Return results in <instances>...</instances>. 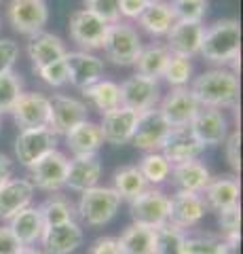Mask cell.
<instances>
[{"instance_id":"cell-22","label":"cell","mask_w":243,"mask_h":254,"mask_svg":"<svg viewBox=\"0 0 243 254\" xmlns=\"http://www.w3.org/2000/svg\"><path fill=\"white\" fill-rule=\"evenodd\" d=\"M34 187L28 178H11L0 187V220H9L32 203Z\"/></svg>"},{"instance_id":"cell-12","label":"cell","mask_w":243,"mask_h":254,"mask_svg":"<svg viewBox=\"0 0 243 254\" xmlns=\"http://www.w3.org/2000/svg\"><path fill=\"white\" fill-rule=\"evenodd\" d=\"M156 108L169 127H186L201 110V104L188 87H171V91L163 95Z\"/></svg>"},{"instance_id":"cell-19","label":"cell","mask_w":243,"mask_h":254,"mask_svg":"<svg viewBox=\"0 0 243 254\" xmlns=\"http://www.w3.org/2000/svg\"><path fill=\"white\" fill-rule=\"evenodd\" d=\"M203 150H205V146L193 136V131L188 129V125H186V127H171L159 153L165 157L171 165H178L184 161L199 159Z\"/></svg>"},{"instance_id":"cell-39","label":"cell","mask_w":243,"mask_h":254,"mask_svg":"<svg viewBox=\"0 0 243 254\" xmlns=\"http://www.w3.org/2000/svg\"><path fill=\"white\" fill-rule=\"evenodd\" d=\"M163 78H165L171 87H186L188 81H193V64H191V60L171 55L165 70H163Z\"/></svg>"},{"instance_id":"cell-21","label":"cell","mask_w":243,"mask_h":254,"mask_svg":"<svg viewBox=\"0 0 243 254\" xmlns=\"http://www.w3.org/2000/svg\"><path fill=\"white\" fill-rule=\"evenodd\" d=\"M83 227L76 220L64 222V225L45 227L41 235L45 254H72L83 244Z\"/></svg>"},{"instance_id":"cell-47","label":"cell","mask_w":243,"mask_h":254,"mask_svg":"<svg viewBox=\"0 0 243 254\" xmlns=\"http://www.w3.org/2000/svg\"><path fill=\"white\" fill-rule=\"evenodd\" d=\"M150 0H121V17L138 19L144 13Z\"/></svg>"},{"instance_id":"cell-15","label":"cell","mask_w":243,"mask_h":254,"mask_svg":"<svg viewBox=\"0 0 243 254\" xmlns=\"http://www.w3.org/2000/svg\"><path fill=\"white\" fill-rule=\"evenodd\" d=\"M68 83L76 89H85L87 85L99 81L104 76V60L89 51H68L64 55Z\"/></svg>"},{"instance_id":"cell-44","label":"cell","mask_w":243,"mask_h":254,"mask_svg":"<svg viewBox=\"0 0 243 254\" xmlns=\"http://www.w3.org/2000/svg\"><path fill=\"white\" fill-rule=\"evenodd\" d=\"M19 58V45L11 38H0V74L13 70V64Z\"/></svg>"},{"instance_id":"cell-7","label":"cell","mask_w":243,"mask_h":254,"mask_svg":"<svg viewBox=\"0 0 243 254\" xmlns=\"http://www.w3.org/2000/svg\"><path fill=\"white\" fill-rule=\"evenodd\" d=\"M119 95H121V106L136 110L140 115L144 110L156 108V104L161 102V85L156 78L131 74L119 85Z\"/></svg>"},{"instance_id":"cell-28","label":"cell","mask_w":243,"mask_h":254,"mask_svg":"<svg viewBox=\"0 0 243 254\" xmlns=\"http://www.w3.org/2000/svg\"><path fill=\"white\" fill-rule=\"evenodd\" d=\"M6 222H9L6 227L11 229V233L17 237L21 246H34L36 242H41V235L45 231V222H43L41 212H38V208H34V205L23 208Z\"/></svg>"},{"instance_id":"cell-1","label":"cell","mask_w":243,"mask_h":254,"mask_svg":"<svg viewBox=\"0 0 243 254\" xmlns=\"http://www.w3.org/2000/svg\"><path fill=\"white\" fill-rule=\"evenodd\" d=\"M188 89L203 108H233L239 102V76L229 68H209L191 81Z\"/></svg>"},{"instance_id":"cell-29","label":"cell","mask_w":243,"mask_h":254,"mask_svg":"<svg viewBox=\"0 0 243 254\" xmlns=\"http://www.w3.org/2000/svg\"><path fill=\"white\" fill-rule=\"evenodd\" d=\"M176 19L178 17L167 0H150L144 13L138 17L142 30H146L150 36H165Z\"/></svg>"},{"instance_id":"cell-42","label":"cell","mask_w":243,"mask_h":254,"mask_svg":"<svg viewBox=\"0 0 243 254\" xmlns=\"http://www.w3.org/2000/svg\"><path fill=\"white\" fill-rule=\"evenodd\" d=\"M85 9L106 23L121 21V0H85Z\"/></svg>"},{"instance_id":"cell-48","label":"cell","mask_w":243,"mask_h":254,"mask_svg":"<svg viewBox=\"0 0 243 254\" xmlns=\"http://www.w3.org/2000/svg\"><path fill=\"white\" fill-rule=\"evenodd\" d=\"M89 254H121L119 240L116 237H99L93 242Z\"/></svg>"},{"instance_id":"cell-41","label":"cell","mask_w":243,"mask_h":254,"mask_svg":"<svg viewBox=\"0 0 243 254\" xmlns=\"http://www.w3.org/2000/svg\"><path fill=\"white\" fill-rule=\"evenodd\" d=\"M222 237L211 233H199V235H186L184 242V254H211L218 248H222Z\"/></svg>"},{"instance_id":"cell-5","label":"cell","mask_w":243,"mask_h":254,"mask_svg":"<svg viewBox=\"0 0 243 254\" xmlns=\"http://www.w3.org/2000/svg\"><path fill=\"white\" fill-rule=\"evenodd\" d=\"M129 214L133 225L159 229L167 225L169 218V195L161 189H146L142 195L129 201Z\"/></svg>"},{"instance_id":"cell-45","label":"cell","mask_w":243,"mask_h":254,"mask_svg":"<svg viewBox=\"0 0 243 254\" xmlns=\"http://www.w3.org/2000/svg\"><path fill=\"white\" fill-rule=\"evenodd\" d=\"M239 144H241V136L239 131L235 129L233 133H229L224 140V146H226V161L233 168V172H239L241 170V157H239Z\"/></svg>"},{"instance_id":"cell-37","label":"cell","mask_w":243,"mask_h":254,"mask_svg":"<svg viewBox=\"0 0 243 254\" xmlns=\"http://www.w3.org/2000/svg\"><path fill=\"white\" fill-rule=\"evenodd\" d=\"M218 227H220L222 242L229 246L231 250L239 248V229H241V210L239 203L233 208H226L218 212Z\"/></svg>"},{"instance_id":"cell-33","label":"cell","mask_w":243,"mask_h":254,"mask_svg":"<svg viewBox=\"0 0 243 254\" xmlns=\"http://www.w3.org/2000/svg\"><path fill=\"white\" fill-rule=\"evenodd\" d=\"M116 240L121 254H154V229L129 225Z\"/></svg>"},{"instance_id":"cell-24","label":"cell","mask_w":243,"mask_h":254,"mask_svg":"<svg viewBox=\"0 0 243 254\" xmlns=\"http://www.w3.org/2000/svg\"><path fill=\"white\" fill-rule=\"evenodd\" d=\"M68 53L64 41L59 36L51 34V32H38V34L30 36L28 41V55L32 60L34 70H41L49 64L64 60V55Z\"/></svg>"},{"instance_id":"cell-30","label":"cell","mask_w":243,"mask_h":254,"mask_svg":"<svg viewBox=\"0 0 243 254\" xmlns=\"http://www.w3.org/2000/svg\"><path fill=\"white\" fill-rule=\"evenodd\" d=\"M116 195L123 199H136L138 195H142L144 190L148 189V182L144 180L142 172H140L138 165H123L114 172L112 176V187H110Z\"/></svg>"},{"instance_id":"cell-18","label":"cell","mask_w":243,"mask_h":254,"mask_svg":"<svg viewBox=\"0 0 243 254\" xmlns=\"http://www.w3.org/2000/svg\"><path fill=\"white\" fill-rule=\"evenodd\" d=\"M188 129L193 131V136L197 138L203 146H218L222 144L229 136V121L222 115V110L216 108H203L191 123H188Z\"/></svg>"},{"instance_id":"cell-43","label":"cell","mask_w":243,"mask_h":254,"mask_svg":"<svg viewBox=\"0 0 243 254\" xmlns=\"http://www.w3.org/2000/svg\"><path fill=\"white\" fill-rule=\"evenodd\" d=\"M38 76H41V81L47 83L49 87H61L68 83V72H66V64L64 60H57L49 64V66H45L41 70H36Z\"/></svg>"},{"instance_id":"cell-35","label":"cell","mask_w":243,"mask_h":254,"mask_svg":"<svg viewBox=\"0 0 243 254\" xmlns=\"http://www.w3.org/2000/svg\"><path fill=\"white\" fill-rule=\"evenodd\" d=\"M186 231L171 227L169 222L154 229V254H184Z\"/></svg>"},{"instance_id":"cell-27","label":"cell","mask_w":243,"mask_h":254,"mask_svg":"<svg viewBox=\"0 0 243 254\" xmlns=\"http://www.w3.org/2000/svg\"><path fill=\"white\" fill-rule=\"evenodd\" d=\"M66 146L74 157H87V155H97V150L104 144V138H101V129L99 123L93 121H83L78 123L74 129H70L66 133Z\"/></svg>"},{"instance_id":"cell-23","label":"cell","mask_w":243,"mask_h":254,"mask_svg":"<svg viewBox=\"0 0 243 254\" xmlns=\"http://www.w3.org/2000/svg\"><path fill=\"white\" fill-rule=\"evenodd\" d=\"M101 176V161L97 155L87 157H72L68 161V174H66V187L70 190H87L91 187H97Z\"/></svg>"},{"instance_id":"cell-13","label":"cell","mask_w":243,"mask_h":254,"mask_svg":"<svg viewBox=\"0 0 243 254\" xmlns=\"http://www.w3.org/2000/svg\"><path fill=\"white\" fill-rule=\"evenodd\" d=\"M169 123L163 119L159 113V108H150L138 115V123H136V131L131 136L133 146L146 153H156L161 150L163 142H165L167 133H169Z\"/></svg>"},{"instance_id":"cell-4","label":"cell","mask_w":243,"mask_h":254,"mask_svg":"<svg viewBox=\"0 0 243 254\" xmlns=\"http://www.w3.org/2000/svg\"><path fill=\"white\" fill-rule=\"evenodd\" d=\"M142 47V36L138 34L136 28L129 26L127 21H116L108 28L101 49H104L106 58L116 66H133Z\"/></svg>"},{"instance_id":"cell-2","label":"cell","mask_w":243,"mask_h":254,"mask_svg":"<svg viewBox=\"0 0 243 254\" xmlns=\"http://www.w3.org/2000/svg\"><path fill=\"white\" fill-rule=\"evenodd\" d=\"M241 49V26L237 19H218L203 30L199 55L218 66L235 64L237 66Z\"/></svg>"},{"instance_id":"cell-38","label":"cell","mask_w":243,"mask_h":254,"mask_svg":"<svg viewBox=\"0 0 243 254\" xmlns=\"http://www.w3.org/2000/svg\"><path fill=\"white\" fill-rule=\"evenodd\" d=\"M21 93H23V81L17 72L9 70V72L0 74V115L11 113V108L15 106V102L19 100Z\"/></svg>"},{"instance_id":"cell-46","label":"cell","mask_w":243,"mask_h":254,"mask_svg":"<svg viewBox=\"0 0 243 254\" xmlns=\"http://www.w3.org/2000/svg\"><path fill=\"white\" fill-rule=\"evenodd\" d=\"M23 246L11 233L9 227H0V254H19Z\"/></svg>"},{"instance_id":"cell-16","label":"cell","mask_w":243,"mask_h":254,"mask_svg":"<svg viewBox=\"0 0 243 254\" xmlns=\"http://www.w3.org/2000/svg\"><path fill=\"white\" fill-rule=\"evenodd\" d=\"M11 115L19 131L47 127L49 125V98L36 91L21 93L15 106L11 108Z\"/></svg>"},{"instance_id":"cell-51","label":"cell","mask_w":243,"mask_h":254,"mask_svg":"<svg viewBox=\"0 0 243 254\" xmlns=\"http://www.w3.org/2000/svg\"><path fill=\"white\" fill-rule=\"evenodd\" d=\"M235 252H237V250H231V248H229V246H226V244H224V246H222V248H218L216 252H211V254H235Z\"/></svg>"},{"instance_id":"cell-32","label":"cell","mask_w":243,"mask_h":254,"mask_svg":"<svg viewBox=\"0 0 243 254\" xmlns=\"http://www.w3.org/2000/svg\"><path fill=\"white\" fill-rule=\"evenodd\" d=\"M85 100H89L101 115L112 110L116 106H121V95H119V83L110 81V78H99V81L87 85L85 89H81Z\"/></svg>"},{"instance_id":"cell-10","label":"cell","mask_w":243,"mask_h":254,"mask_svg":"<svg viewBox=\"0 0 243 254\" xmlns=\"http://www.w3.org/2000/svg\"><path fill=\"white\" fill-rule=\"evenodd\" d=\"M57 140L49 127H36V129H23L15 140V157L23 168H32L45 155L57 148Z\"/></svg>"},{"instance_id":"cell-25","label":"cell","mask_w":243,"mask_h":254,"mask_svg":"<svg viewBox=\"0 0 243 254\" xmlns=\"http://www.w3.org/2000/svg\"><path fill=\"white\" fill-rule=\"evenodd\" d=\"M169 176H171V185L176 187V190H184V193H203V189L211 180L207 165L201 163L199 159L171 165Z\"/></svg>"},{"instance_id":"cell-9","label":"cell","mask_w":243,"mask_h":254,"mask_svg":"<svg viewBox=\"0 0 243 254\" xmlns=\"http://www.w3.org/2000/svg\"><path fill=\"white\" fill-rule=\"evenodd\" d=\"M6 17L15 32L23 36H34L49 21V6L45 0H11Z\"/></svg>"},{"instance_id":"cell-6","label":"cell","mask_w":243,"mask_h":254,"mask_svg":"<svg viewBox=\"0 0 243 254\" xmlns=\"http://www.w3.org/2000/svg\"><path fill=\"white\" fill-rule=\"evenodd\" d=\"M108 28H110V23L99 19L97 15H93L87 9H78L74 13H70V19H68L70 38L81 47V51H89V53L101 49L104 38L108 34Z\"/></svg>"},{"instance_id":"cell-26","label":"cell","mask_w":243,"mask_h":254,"mask_svg":"<svg viewBox=\"0 0 243 254\" xmlns=\"http://www.w3.org/2000/svg\"><path fill=\"white\" fill-rule=\"evenodd\" d=\"M239 180L235 176H218V178H211L209 185L203 189V201H205L207 210H226V208H233V205L239 203Z\"/></svg>"},{"instance_id":"cell-34","label":"cell","mask_w":243,"mask_h":254,"mask_svg":"<svg viewBox=\"0 0 243 254\" xmlns=\"http://www.w3.org/2000/svg\"><path fill=\"white\" fill-rule=\"evenodd\" d=\"M38 212L43 216L45 227H53V225H64L76 218V208L70 201V197L64 195H49L47 199L38 205Z\"/></svg>"},{"instance_id":"cell-17","label":"cell","mask_w":243,"mask_h":254,"mask_svg":"<svg viewBox=\"0 0 243 254\" xmlns=\"http://www.w3.org/2000/svg\"><path fill=\"white\" fill-rule=\"evenodd\" d=\"M203 21H184V19H176L174 26L167 32V51L178 58H186L191 60L194 55H199L201 49V38H203Z\"/></svg>"},{"instance_id":"cell-20","label":"cell","mask_w":243,"mask_h":254,"mask_svg":"<svg viewBox=\"0 0 243 254\" xmlns=\"http://www.w3.org/2000/svg\"><path fill=\"white\" fill-rule=\"evenodd\" d=\"M136 123H138V113L129 110L125 106H116L112 110L101 115V138L104 142L112 146H121L125 142H129L133 131H136Z\"/></svg>"},{"instance_id":"cell-31","label":"cell","mask_w":243,"mask_h":254,"mask_svg":"<svg viewBox=\"0 0 243 254\" xmlns=\"http://www.w3.org/2000/svg\"><path fill=\"white\" fill-rule=\"evenodd\" d=\"M171 58V53L167 51L165 45H148V47H142L140 51L138 60H136V74H142V76H148V78H156L163 76V70H165L167 62Z\"/></svg>"},{"instance_id":"cell-11","label":"cell","mask_w":243,"mask_h":254,"mask_svg":"<svg viewBox=\"0 0 243 254\" xmlns=\"http://www.w3.org/2000/svg\"><path fill=\"white\" fill-rule=\"evenodd\" d=\"M68 161L70 159L61 150H51L41 161H36L30 170V182L34 189L47 190V193H57L59 189L66 187V174H68Z\"/></svg>"},{"instance_id":"cell-36","label":"cell","mask_w":243,"mask_h":254,"mask_svg":"<svg viewBox=\"0 0 243 254\" xmlns=\"http://www.w3.org/2000/svg\"><path fill=\"white\" fill-rule=\"evenodd\" d=\"M138 168L148 185H163L171 174V163L159 150H156V153H146L142 157V161L138 163Z\"/></svg>"},{"instance_id":"cell-50","label":"cell","mask_w":243,"mask_h":254,"mask_svg":"<svg viewBox=\"0 0 243 254\" xmlns=\"http://www.w3.org/2000/svg\"><path fill=\"white\" fill-rule=\"evenodd\" d=\"M19 254H45V252L38 250V248H32V246H23Z\"/></svg>"},{"instance_id":"cell-3","label":"cell","mask_w":243,"mask_h":254,"mask_svg":"<svg viewBox=\"0 0 243 254\" xmlns=\"http://www.w3.org/2000/svg\"><path fill=\"white\" fill-rule=\"evenodd\" d=\"M121 197L110 187H91L81 193L76 214L89 227H104L108 225L114 214L119 212Z\"/></svg>"},{"instance_id":"cell-8","label":"cell","mask_w":243,"mask_h":254,"mask_svg":"<svg viewBox=\"0 0 243 254\" xmlns=\"http://www.w3.org/2000/svg\"><path fill=\"white\" fill-rule=\"evenodd\" d=\"M89 110L87 104L72 95L55 93L49 98V129L55 136H66L70 129H74L78 123L87 121Z\"/></svg>"},{"instance_id":"cell-40","label":"cell","mask_w":243,"mask_h":254,"mask_svg":"<svg viewBox=\"0 0 243 254\" xmlns=\"http://www.w3.org/2000/svg\"><path fill=\"white\" fill-rule=\"evenodd\" d=\"M178 19L203 21L207 13V0H167Z\"/></svg>"},{"instance_id":"cell-14","label":"cell","mask_w":243,"mask_h":254,"mask_svg":"<svg viewBox=\"0 0 243 254\" xmlns=\"http://www.w3.org/2000/svg\"><path fill=\"white\" fill-rule=\"evenodd\" d=\"M207 212V205L203 201L201 193H184L176 190L174 197H169V218L167 222L180 231L197 227Z\"/></svg>"},{"instance_id":"cell-49","label":"cell","mask_w":243,"mask_h":254,"mask_svg":"<svg viewBox=\"0 0 243 254\" xmlns=\"http://www.w3.org/2000/svg\"><path fill=\"white\" fill-rule=\"evenodd\" d=\"M13 178V161L6 155L0 153V187Z\"/></svg>"}]
</instances>
